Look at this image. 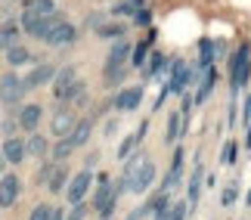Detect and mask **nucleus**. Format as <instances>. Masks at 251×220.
Masks as SVG:
<instances>
[{"label": "nucleus", "mask_w": 251, "mask_h": 220, "mask_svg": "<svg viewBox=\"0 0 251 220\" xmlns=\"http://www.w3.org/2000/svg\"><path fill=\"white\" fill-rule=\"evenodd\" d=\"M165 72H168L165 90H168V93H177V97H183V93H186V87L192 84V78H196V69H189L183 59H171V62L165 65Z\"/></svg>", "instance_id": "obj_2"}, {"label": "nucleus", "mask_w": 251, "mask_h": 220, "mask_svg": "<svg viewBox=\"0 0 251 220\" xmlns=\"http://www.w3.org/2000/svg\"><path fill=\"white\" fill-rule=\"evenodd\" d=\"M161 72H165V56H161V53H149L146 65H143V74H146V78H155V74H161Z\"/></svg>", "instance_id": "obj_28"}, {"label": "nucleus", "mask_w": 251, "mask_h": 220, "mask_svg": "<svg viewBox=\"0 0 251 220\" xmlns=\"http://www.w3.org/2000/svg\"><path fill=\"white\" fill-rule=\"evenodd\" d=\"M19 193H22V180L16 174H3L0 177V208H13Z\"/></svg>", "instance_id": "obj_10"}, {"label": "nucleus", "mask_w": 251, "mask_h": 220, "mask_svg": "<svg viewBox=\"0 0 251 220\" xmlns=\"http://www.w3.org/2000/svg\"><path fill=\"white\" fill-rule=\"evenodd\" d=\"M155 177H158V171H155V165H152L149 158H143L140 165H137V171L127 177V180H118V183L124 186V193H133V196H140V193H146V189L155 183Z\"/></svg>", "instance_id": "obj_3"}, {"label": "nucleus", "mask_w": 251, "mask_h": 220, "mask_svg": "<svg viewBox=\"0 0 251 220\" xmlns=\"http://www.w3.org/2000/svg\"><path fill=\"white\" fill-rule=\"evenodd\" d=\"M87 211H90V208H84V202H78V205H72V211H69V217H65V220H84Z\"/></svg>", "instance_id": "obj_37"}, {"label": "nucleus", "mask_w": 251, "mask_h": 220, "mask_svg": "<svg viewBox=\"0 0 251 220\" xmlns=\"http://www.w3.org/2000/svg\"><path fill=\"white\" fill-rule=\"evenodd\" d=\"M183 158H186V152L177 146V149H174V158H171V168H168V174H165V183H161L165 193H171V189L183 180Z\"/></svg>", "instance_id": "obj_13"}, {"label": "nucleus", "mask_w": 251, "mask_h": 220, "mask_svg": "<svg viewBox=\"0 0 251 220\" xmlns=\"http://www.w3.org/2000/svg\"><path fill=\"white\" fill-rule=\"evenodd\" d=\"M3 168H6V158H3V152H0V177H3Z\"/></svg>", "instance_id": "obj_44"}, {"label": "nucleus", "mask_w": 251, "mask_h": 220, "mask_svg": "<svg viewBox=\"0 0 251 220\" xmlns=\"http://www.w3.org/2000/svg\"><path fill=\"white\" fill-rule=\"evenodd\" d=\"M50 220H65V217H62V211H56V208H53V214H50Z\"/></svg>", "instance_id": "obj_43"}, {"label": "nucleus", "mask_w": 251, "mask_h": 220, "mask_svg": "<svg viewBox=\"0 0 251 220\" xmlns=\"http://www.w3.org/2000/svg\"><path fill=\"white\" fill-rule=\"evenodd\" d=\"M41 115H44V109L31 102V106H22V109H19V118L16 121H19V127H22V130H34L37 124H41Z\"/></svg>", "instance_id": "obj_19"}, {"label": "nucleus", "mask_w": 251, "mask_h": 220, "mask_svg": "<svg viewBox=\"0 0 251 220\" xmlns=\"http://www.w3.org/2000/svg\"><path fill=\"white\" fill-rule=\"evenodd\" d=\"M214 84H217V69H208L205 72V78H201V84H199V90H196V102H205L208 97H211V90H214Z\"/></svg>", "instance_id": "obj_23"}, {"label": "nucleus", "mask_w": 251, "mask_h": 220, "mask_svg": "<svg viewBox=\"0 0 251 220\" xmlns=\"http://www.w3.org/2000/svg\"><path fill=\"white\" fill-rule=\"evenodd\" d=\"M75 41H78V28H75L72 22H59L50 34L44 37L47 47H69V44H75Z\"/></svg>", "instance_id": "obj_9"}, {"label": "nucleus", "mask_w": 251, "mask_h": 220, "mask_svg": "<svg viewBox=\"0 0 251 220\" xmlns=\"http://www.w3.org/2000/svg\"><path fill=\"white\" fill-rule=\"evenodd\" d=\"M3 158H6V165H22L25 161V140L22 137H6L3 143Z\"/></svg>", "instance_id": "obj_16"}, {"label": "nucleus", "mask_w": 251, "mask_h": 220, "mask_svg": "<svg viewBox=\"0 0 251 220\" xmlns=\"http://www.w3.org/2000/svg\"><path fill=\"white\" fill-rule=\"evenodd\" d=\"M50 193H62L65 186H69V171H65L62 165H56L53 171H50V177H47V183H44Z\"/></svg>", "instance_id": "obj_22"}, {"label": "nucleus", "mask_w": 251, "mask_h": 220, "mask_svg": "<svg viewBox=\"0 0 251 220\" xmlns=\"http://www.w3.org/2000/svg\"><path fill=\"white\" fill-rule=\"evenodd\" d=\"M245 146L251 149V127H248V133H245Z\"/></svg>", "instance_id": "obj_45"}, {"label": "nucleus", "mask_w": 251, "mask_h": 220, "mask_svg": "<svg viewBox=\"0 0 251 220\" xmlns=\"http://www.w3.org/2000/svg\"><path fill=\"white\" fill-rule=\"evenodd\" d=\"M245 205H248V208H251V189H248V198H245Z\"/></svg>", "instance_id": "obj_46"}, {"label": "nucleus", "mask_w": 251, "mask_h": 220, "mask_svg": "<svg viewBox=\"0 0 251 220\" xmlns=\"http://www.w3.org/2000/svg\"><path fill=\"white\" fill-rule=\"evenodd\" d=\"M251 78V47L239 44V50L229 59V87H233V99L245 90V84Z\"/></svg>", "instance_id": "obj_1"}, {"label": "nucleus", "mask_w": 251, "mask_h": 220, "mask_svg": "<svg viewBox=\"0 0 251 220\" xmlns=\"http://www.w3.org/2000/svg\"><path fill=\"white\" fill-rule=\"evenodd\" d=\"M242 118H245V124H251V97L245 99V112H242Z\"/></svg>", "instance_id": "obj_41"}, {"label": "nucleus", "mask_w": 251, "mask_h": 220, "mask_svg": "<svg viewBox=\"0 0 251 220\" xmlns=\"http://www.w3.org/2000/svg\"><path fill=\"white\" fill-rule=\"evenodd\" d=\"M239 198V180H229V183L224 186V196H220V202H224V208H233Z\"/></svg>", "instance_id": "obj_30"}, {"label": "nucleus", "mask_w": 251, "mask_h": 220, "mask_svg": "<svg viewBox=\"0 0 251 220\" xmlns=\"http://www.w3.org/2000/svg\"><path fill=\"white\" fill-rule=\"evenodd\" d=\"M236 155H239V146H236L233 140H229L226 146H224V152H220V161H224L226 168H233V165H236Z\"/></svg>", "instance_id": "obj_32"}, {"label": "nucleus", "mask_w": 251, "mask_h": 220, "mask_svg": "<svg viewBox=\"0 0 251 220\" xmlns=\"http://www.w3.org/2000/svg\"><path fill=\"white\" fill-rule=\"evenodd\" d=\"M6 62L13 65V69H19V65H25V62H31V50L22 44H16V47H9L6 50Z\"/></svg>", "instance_id": "obj_24"}, {"label": "nucleus", "mask_w": 251, "mask_h": 220, "mask_svg": "<svg viewBox=\"0 0 251 220\" xmlns=\"http://www.w3.org/2000/svg\"><path fill=\"white\" fill-rule=\"evenodd\" d=\"M53 74H56V65L50 62H41V65H34L31 72L22 78V87L25 90H37V87H47V84L53 81Z\"/></svg>", "instance_id": "obj_8"}, {"label": "nucleus", "mask_w": 251, "mask_h": 220, "mask_svg": "<svg viewBox=\"0 0 251 220\" xmlns=\"http://www.w3.org/2000/svg\"><path fill=\"white\" fill-rule=\"evenodd\" d=\"M84 90H87V84H84V81L78 78V81H75V84H72V87H69V90H65V97H62V99H65V102H75V99H84Z\"/></svg>", "instance_id": "obj_31"}, {"label": "nucleus", "mask_w": 251, "mask_h": 220, "mask_svg": "<svg viewBox=\"0 0 251 220\" xmlns=\"http://www.w3.org/2000/svg\"><path fill=\"white\" fill-rule=\"evenodd\" d=\"M143 87H124L121 93H115V112H133L140 109Z\"/></svg>", "instance_id": "obj_15"}, {"label": "nucleus", "mask_w": 251, "mask_h": 220, "mask_svg": "<svg viewBox=\"0 0 251 220\" xmlns=\"http://www.w3.org/2000/svg\"><path fill=\"white\" fill-rule=\"evenodd\" d=\"M96 37H102V41H118V37H124V25L121 22H102L100 28H96Z\"/></svg>", "instance_id": "obj_26"}, {"label": "nucleus", "mask_w": 251, "mask_h": 220, "mask_svg": "<svg viewBox=\"0 0 251 220\" xmlns=\"http://www.w3.org/2000/svg\"><path fill=\"white\" fill-rule=\"evenodd\" d=\"M127 56H130V44L124 41V37H118V41L112 44V50L109 56H105V81H121L124 78V62H127Z\"/></svg>", "instance_id": "obj_4"}, {"label": "nucleus", "mask_w": 251, "mask_h": 220, "mask_svg": "<svg viewBox=\"0 0 251 220\" xmlns=\"http://www.w3.org/2000/svg\"><path fill=\"white\" fill-rule=\"evenodd\" d=\"M102 22H105V13H90V16H87V28H93V31H96Z\"/></svg>", "instance_id": "obj_39"}, {"label": "nucleus", "mask_w": 251, "mask_h": 220, "mask_svg": "<svg viewBox=\"0 0 251 220\" xmlns=\"http://www.w3.org/2000/svg\"><path fill=\"white\" fill-rule=\"evenodd\" d=\"M16 44H19V34H0V50H9Z\"/></svg>", "instance_id": "obj_40"}, {"label": "nucleus", "mask_w": 251, "mask_h": 220, "mask_svg": "<svg viewBox=\"0 0 251 220\" xmlns=\"http://www.w3.org/2000/svg\"><path fill=\"white\" fill-rule=\"evenodd\" d=\"M75 121H78V118H75V112H72L69 106H65V109H59V112L53 115V121H50V130H53V137L65 140V137H69V130L75 127Z\"/></svg>", "instance_id": "obj_14"}, {"label": "nucleus", "mask_w": 251, "mask_h": 220, "mask_svg": "<svg viewBox=\"0 0 251 220\" xmlns=\"http://www.w3.org/2000/svg\"><path fill=\"white\" fill-rule=\"evenodd\" d=\"M115 208H118V196L112 193V198H109V202H105V205L100 208V217H112V211H115Z\"/></svg>", "instance_id": "obj_38"}, {"label": "nucleus", "mask_w": 251, "mask_h": 220, "mask_svg": "<svg viewBox=\"0 0 251 220\" xmlns=\"http://www.w3.org/2000/svg\"><path fill=\"white\" fill-rule=\"evenodd\" d=\"M90 133H93V121L90 118H81V121H75V127L69 130V137H65V143H69L72 149H81L90 143Z\"/></svg>", "instance_id": "obj_12"}, {"label": "nucleus", "mask_w": 251, "mask_h": 220, "mask_svg": "<svg viewBox=\"0 0 251 220\" xmlns=\"http://www.w3.org/2000/svg\"><path fill=\"white\" fill-rule=\"evenodd\" d=\"M50 214H53V208H50V205H37L28 220H50Z\"/></svg>", "instance_id": "obj_36"}, {"label": "nucleus", "mask_w": 251, "mask_h": 220, "mask_svg": "<svg viewBox=\"0 0 251 220\" xmlns=\"http://www.w3.org/2000/svg\"><path fill=\"white\" fill-rule=\"evenodd\" d=\"M201 189H205V161H201V155H196V158H192V174L186 180V205L189 208L199 205Z\"/></svg>", "instance_id": "obj_5"}, {"label": "nucleus", "mask_w": 251, "mask_h": 220, "mask_svg": "<svg viewBox=\"0 0 251 220\" xmlns=\"http://www.w3.org/2000/svg\"><path fill=\"white\" fill-rule=\"evenodd\" d=\"M149 22H152V9L140 6L137 13H133V25H137V28H149Z\"/></svg>", "instance_id": "obj_34"}, {"label": "nucleus", "mask_w": 251, "mask_h": 220, "mask_svg": "<svg viewBox=\"0 0 251 220\" xmlns=\"http://www.w3.org/2000/svg\"><path fill=\"white\" fill-rule=\"evenodd\" d=\"M96 180V189H93V208L100 211V208L112 198V177L109 174H100V177H93Z\"/></svg>", "instance_id": "obj_18"}, {"label": "nucleus", "mask_w": 251, "mask_h": 220, "mask_svg": "<svg viewBox=\"0 0 251 220\" xmlns=\"http://www.w3.org/2000/svg\"><path fill=\"white\" fill-rule=\"evenodd\" d=\"M214 59H217V47L211 37H201L199 41V72H208L214 69Z\"/></svg>", "instance_id": "obj_17"}, {"label": "nucleus", "mask_w": 251, "mask_h": 220, "mask_svg": "<svg viewBox=\"0 0 251 220\" xmlns=\"http://www.w3.org/2000/svg\"><path fill=\"white\" fill-rule=\"evenodd\" d=\"M183 137V115L180 112H171L168 115V133H165V143H177Z\"/></svg>", "instance_id": "obj_25"}, {"label": "nucleus", "mask_w": 251, "mask_h": 220, "mask_svg": "<svg viewBox=\"0 0 251 220\" xmlns=\"http://www.w3.org/2000/svg\"><path fill=\"white\" fill-rule=\"evenodd\" d=\"M90 186H93V168H84L78 171L72 180H69V189H65V198H69L72 205H78L87 198V193H90Z\"/></svg>", "instance_id": "obj_6"}, {"label": "nucleus", "mask_w": 251, "mask_h": 220, "mask_svg": "<svg viewBox=\"0 0 251 220\" xmlns=\"http://www.w3.org/2000/svg\"><path fill=\"white\" fill-rule=\"evenodd\" d=\"M47 152H50V143H47V137H41V133H31V137L25 140V155L44 158Z\"/></svg>", "instance_id": "obj_21"}, {"label": "nucleus", "mask_w": 251, "mask_h": 220, "mask_svg": "<svg viewBox=\"0 0 251 220\" xmlns=\"http://www.w3.org/2000/svg\"><path fill=\"white\" fill-rule=\"evenodd\" d=\"M186 214H189V205H186V202H174L168 220H186Z\"/></svg>", "instance_id": "obj_35"}, {"label": "nucleus", "mask_w": 251, "mask_h": 220, "mask_svg": "<svg viewBox=\"0 0 251 220\" xmlns=\"http://www.w3.org/2000/svg\"><path fill=\"white\" fill-rule=\"evenodd\" d=\"M25 93L28 90L22 87V78H19L16 72H6L3 78H0V99H3V106H16Z\"/></svg>", "instance_id": "obj_7"}, {"label": "nucleus", "mask_w": 251, "mask_h": 220, "mask_svg": "<svg viewBox=\"0 0 251 220\" xmlns=\"http://www.w3.org/2000/svg\"><path fill=\"white\" fill-rule=\"evenodd\" d=\"M140 6H143V0H118V3L112 6L109 16H112V19H124V16H133Z\"/></svg>", "instance_id": "obj_27"}, {"label": "nucleus", "mask_w": 251, "mask_h": 220, "mask_svg": "<svg viewBox=\"0 0 251 220\" xmlns=\"http://www.w3.org/2000/svg\"><path fill=\"white\" fill-rule=\"evenodd\" d=\"M152 41H155V31H149V37H143V41L130 50V65H133V69H143V65H146V56H149Z\"/></svg>", "instance_id": "obj_20"}, {"label": "nucleus", "mask_w": 251, "mask_h": 220, "mask_svg": "<svg viewBox=\"0 0 251 220\" xmlns=\"http://www.w3.org/2000/svg\"><path fill=\"white\" fill-rule=\"evenodd\" d=\"M102 220H109V217H102Z\"/></svg>", "instance_id": "obj_47"}, {"label": "nucleus", "mask_w": 251, "mask_h": 220, "mask_svg": "<svg viewBox=\"0 0 251 220\" xmlns=\"http://www.w3.org/2000/svg\"><path fill=\"white\" fill-rule=\"evenodd\" d=\"M25 9L28 13H37V16H47V13L56 9V3L53 0H25Z\"/></svg>", "instance_id": "obj_29"}, {"label": "nucleus", "mask_w": 251, "mask_h": 220, "mask_svg": "<svg viewBox=\"0 0 251 220\" xmlns=\"http://www.w3.org/2000/svg\"><path fill=\"white\" fill-rule=\"evenodd\" d=\"M78 81V69H75V65H62V69H56V74H53V97L56 99H62L65 97V90L72 87V84Z\"/></svg>", "instance_id": "obj_11"}, {"label": "nucleus", "mask_w": 251, "mask_h": 220, "mask_svg": "<svg viewBox=\"0 0 251 220\" xmlns=\"http://www.w3.org/2000/svg\"><path fill=\"white\" fill-rule=\"evenodd\" d=\"M205 186L214 189V186H217V177H214V174H208V177H205Z\"/></svg>", "instance_id": "obj_42"}, {"label": "nucleus", "mask_w": 251, "mask_h": 220, "mask_svg": "<svg viewBox=\"0 0 251 220\" xmlns=\"http://www.w3.org/2000/svg\"><path fill=\"white\" fill-rule=\"evenodd\" d=\"M50 152H53V161H56V165H59V161H65V158H69L75 149H72V146H69V143H65V140H59V143H56V146H53Z\"/></svg>", "instance_id": "obj_33"}]
</instances>
